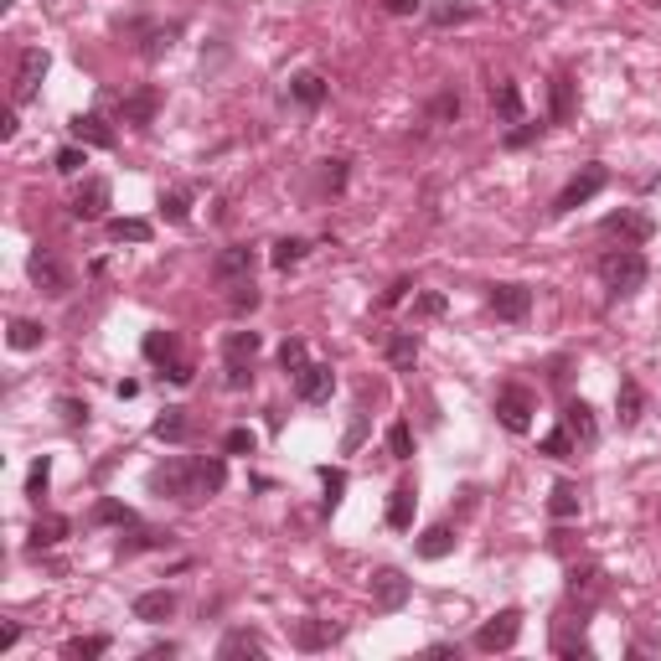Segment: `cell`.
<instances>
[{"label":"cell","mask_w":661,"mask_h":661,"mask_svg":"<svg viewBox=\"0 0 661 661\" xmlns=\"http://www.w3.org/2000/svg\"><path fill=\"white\" fill-rule=\"evenodd\" d=\"M414 315H445V295H419L414 300Z\"/></svg>","instance_id":"54"},{"label":"cell","mask_w":661,"mask_h":661,"mask_svg":"<svg viewBox=\"0 0 661 661\" xmlns=\"http://www.w3.org/2000/svg\"><path fill=\"white\" fill-rule=\"evenodd\" d=\"M279 367L290 372V377H300V372L310 367V352H305V341H285V346H279Z\"/></svg>","instance_id":"38"},{"label":"cell","mask_w":661,"mask_h":661,"mask_svg":"<svg viewBox=\"0 0 661 661\" xmlns=\"http://www.w3.org/2000/svg\"><path fill=\"white\" fill-rule=\"evenodd\" d=\"M408 589H414V584H408L398 568H377V574H372V605H377V610H404Z\"/></svg>","instance_id":"10"},{"label":"cell","mask_w":661,"mask_h":661,"mask_svg":"<svg viewBox=\"0 0 661 661\" xmlns=\"http://www.w3.org/2000/svg\"><path fill=\"white\" fill-rule=\"evenodd\" d=\"M470 16H476L470 0H435V5H429V21H435V26H455V21H470Z\"/></svg>","instance_id":"30"},{"label":"cell","mask_w":661,"mask_h":661,"mask_svg":"<svg viewBox=\"0 0 661 661\" xmlns=\"http://www.w3.org/2000/svg\"><path fill=\"white\" fill-rule=\"evenodd\" d=\"M57 408H63V424H67V429H78V424H88V404H78V398H63Z\"/></svg>","instance_id":"51"},{"label":"cell","mask_w":661,"mask_h":661,"mask_svg":"<svg viewBox=\"0 0 661 661\" xmlns=\"http://www.w3.org/2000/svg\"><path fill=\"white\" fill-rule=\"evenodd\" d=\"M408 290H414V279H393V285H387V295H383V305H398Z\"/></svg>","instance_id":"57"},{"label":"cell","mask_w":661,"mask_h":661,"mask_svg":"<svg viewBox=\"0 0 661 661\" xmlns=\"http://www.w3.org/2000/svg\"><path fill=\"white\" fill-rule=\"evenodd\" d=\"M5 341H11L16 352H36V346H42V325H36V321H11Z\"/></svg>","instance_id":"35"},{"label":"cell","mask_w":661,"mask_h":661,"mask_svg":"<svg viewBox=\"0 0 661 661\" xmlns=\"http://www.w3.org/2000/svg\"><path fill=\"white\" fill-rule=\"evenodd\" d=\"M42 78H47V52L42 47H26L16 63V88H11V104H32L36 88H42Z\"/></svg>","instance_id":"7"},{"label":"cell","mask_w":661,"mask_h":661,"mask_svg":"<svg viewBox=\"0 0 661 661\" xmlns=\"http://www.w3.org/2000/svg\"><path fill=\"white\" fill-rule=\"evenodd\" d=\"M150 491L155 496H176V501H202L196 460H165V466H155L150 470Z\"/></svg>","instance_id":"2"},{"label":"cell","mask_w":661,"mask_h":661,"mask_svg":"<svg viewBox=\"0 0 661 661\" xmlns=\"http://www.w3.org/2000/svg\"><path fill=\"white\" fill-rule=\"evenodd\" d=\"M429 114H435V119H455V114H460V98H455V94H439Z\"/></svg>","instance_id":"55"},{"label":"cell","mask_w":661,"mask_h":661,"mask_svg":"<svg viewBox=\"0 0 661 661\" xmlns=\"http://www.w3.org/2000/svg\"><path fill=\"white\" fill-rule=\"evenodd\" d=\"M150 435L165 439V445H181V439L192 435V419H186V408H161L155 424H150Z\"/></svg>","instance_id":"19"},{"label":"cell","mask_w":661,"mask_h":661,"mask_svg":"<svg viewBox=\"0 0 661 661\" xmlns=\"http://www.w3.org/2000/svg\"><path fill=\"white\" fill-rule=\"evenodd\" d=\"M254 429H227L223 435V455H254Z\"/></svg>","instance_id":"44"},{"label":"cell","mask_w":661,"mask_h":661,"mask_svg":"<svg viewBox=\"0 0 661 661\" xmlns=\"http://www.w3.org/2000/svg\"><path fill=\"white\" fill-rule=\"evenodd\" d=\"M16 641H21V626H5V630H0V651H11Z\"/></svg>","instance_id":"61"},{"label":"cell","mask_w":661,"mask_h":661,"mask_svg":"<svg viewBox=\"0 0 661 661\" xmlns=\"http://www.w3.org/2000/svg\"><path fill=\"white\" fill-rule=\"evenodd\" d=\"M254 383V367H227V387H248Z\"/></svg>","instance_id":"59"},{"label":"cell","mask_w":661,"mask_h":661,"mask_svg":"<svg viewBox=\"0 0 661 661\" xmlns=\"http://www.w3.org/2000/svg\"><path fill=\"white\" fill-rule=\"evenodd\" d=\"M362 439H367V414H356V419H352V424H346V435H341V450H346V455H352V450H356V445H362Z\"/></svg>","instance_id":"49"},{"label":"cell","mask_w":661,"mask_h":661,"mask_svg":"<svg viewBox=\"0 0 661 661\" xmlns=\"http://www.w3.org/2000/svg\"><path fill=\"white\" fill-rule=\"evenodd\" d=\"M553 646H558V656H589V646H584V641H574V636H568L564 626L553 630Z\"/></svg>","instance_id":"50"},{"label":"cell","mask_w":661,"mask_h":661,"mask_svg":"<svg viewBox=\"0 0 661 661\" xmlns=\"http://www.w3.org/2000/svg\"><path fill=\"white\" fill-rule=\"evenodd\" d=\"M516 636H522V610H501L496 620H486V626L476 630V646H481V651H512Z\"/></svg>","instance_id":"8"},{"label":"cell","mask_w":661,"mask_h":661,"mask_svg":"<svg viewBox=\"0 0 661 661\" xmlns=\"http://www.w3.org/2000/svg\"><path fill=\"white\" fill-rule=\"evenodd\" d=\"M651 5H661V0H651Z\"/></svg>","instance_id":"62"},{"label":"cell","mask_w":661,"mask_h":661,"mask_svg":"<svg viewBox=\"0 0 661 661\" xmlns=\"http://www.w3.org/2000/svg\"><path fill=\"white\" fill-rule=\"evenodd\" d=\"M599 227H605V233H626V238H636V243L651 238V217H641V212H610Z\"/></svg>","instance_id":"25"},{"label":"cell","mask_w":661,"mask_h":661,"mask_svg":"<svg viewBox=\"0 0 661 661\" xmlns=\"http://www.w3.org/2000/svg\"><path fill=\"white\" fill-rule=\"evenodd\" d=\"M548 512L558 516V522H568V516H579V486H574V481H558V486H553Z\"/></svg>","instance_id":"29"},{"label":"cell","mask_w":661,"mask_h":661,"mask_svg":"<svg viewBox=\"0 0 661 661\" xmlns=\"http://www.w3.org/2000/svg\"><path fill=\"white\" fill-rule=\"evenodd\" d=\"M341 641V626H331V620H300L295 626V646L300 651H325V646Z\"/></svg>","instance_id":"15"},{"label":"cell","mask_w":661,"mask_h":661,"mask_svg":"<svg viewBox=\"0 0 661 661\" xmlns=\"http://www.w3.org/2000/svg\"><path fill=\"white\" fill-rule=\"evenodd\" d=\"M47 486H52V460L42 455V460L32 466V476H26V496H32V501H42V496H47Z\"/></svg>","instance_id":"41"},{"label":"cell","mask_w":661,"mask_h":661,"mask_svg":"<svg viewBox=\"0 0 661 661\" xmlns=\"http://www.w3.org/2000/svg\"><path fill=\"white\" fill-rule=\"evenodd\" d=\"M73 140L78 145H94V150H114V129L104 114H78L73 119Z\"/></svg>","instance_id":"14"},{"label":"cell","mask_w":661,"mask_h":661,"mask_svg":"<svg viewBox=\"0 0 661 661\" xmlns=\"http://www.w3.org/2000/svg\"><path fill=\"white\" fill-rule=\"evenodd\" d=\"M258 331H227V341H223V362L227 367H254V356H258Z\"/></svg>","instance_id":"16"},{"label":"cell","mask_w":661,"mask_h":661,"mask_svg":"<svg viewBox=\"0 0 661 661\" xmlns=\"http://www.w3.org/2000/svg\"><path fill=\"white\" fill-rule=\"evenodd\" d=\"M227 310H233V315H248V310H258V290H254V279H243L238 290H233Z\"/></svg>","instance_id":"43"},{"label":"cell","mask_w":661,"mask_h":661,"mask_svg":"<svg viewBox=\"0 0 661 661\" xmlns=\"http://www.w3.org/2000/svg\"><path fill=\"white\" fill-rule=\"evenodd\" d=\"M346 186V161H325V192H341Z\"/></svg>","instance_id":"53"},{"label":"cell","mask_w":661,"mask_h":661,"mask_svg":"<svg viewBox=\"0 0 661 661\" xmlns=\"http://www.w3.org/2000/svg\"><path fill=\"white\" fill-rule=\"evenodd\" d=\"M564 429H568L574 439H579V445H595V439H599L595 414H589V404H579V398H574V404L564 408Z\"/></svg>","instance_id":"23"},{"label":"cell","mask_w":661,"mask_h":661,"mask_svg":"<svg viewBox=\"0 0 661 661\" xmlns=\"http://www.w3.org/2000/svg\"><path fill=\"white\" fill-rule=\"evenodd\" d=\"M321 481H325V506H336L341 491H346V470H331V466H325V470H321Z\"/></svg>","instance_id":"47"},{"label":"cell","mask_w":661,"mask_h":661,"mask_svg":"<svg viewBox=\"0 0 661 661\" xmlns=\"http://www.w3.org/2000/svg\"><path fill=\"white\" fill-rule=\"evenodd\" d=\"M599 279L610 285V295H636L646 285V258L636 248H620V254L599 258Z\"/></svg>","instance_id":"1"},{"label":"cell","mask_w":661,"mask_h":661,"mask_svg":"<svg viewBox=\"0 0 661 661\" xmlns=\"http://www.w3.org/2000/svg\"><path fill=\"white\" fill-rule=\"evenodd\" d=\"M161 543H171V533H135L119 543V553H140V548H161Z\"/></svg>","instance_id":"46"},{"label":"cell","mask_w":661,"mask_h":661,"mask_svg":"<svg viewBox=\"0 0 661 661\" xmlns=\"http://www.w3.org/2000/svg\"><path fill=\"white\" fill-rule=\"evenodd\" d=\"M217 656L233 661V656H264V641H258L254 630H227L223 646H217Z\"/></svg>","instance_id":"26"},{"label":"cell","mask_w":661,"mask_h":661,"mask_svg":"<svg viewBox=\"0 0 661 661\" xmlns=\"http://www.w3.org/2000/svg\"><path fill=\"white\" fill-rule=\"evenodd\" d=\"M67 537V516H42L32 527V548H57Z\"/></svg>","instance_id":"33"},{"label":"cell","mask_w":661,"mask_h":661,"mask_svg":"<svg viewBox=\"0 0 661 661\" xmlns=\"http://www.w3.org/2000/svg\"><path fill=\"white\" fill-rule=\"evenodd\" d=\"M254 264H258L254 248L248 243H233V248H223V254L212 258V279L217 285H243V279H254Z\"/></svg>","instance_id":"6"},{"label":"cell","mask_w":661,"mask_h":661,"mask_svg":"<svg viewBox=\"0 0 661 661\" xmlns=\"http://www.w3.org/2000/svg\"><path fill=\"white\" fill-rule=\"evenodd\" d=\"M161 212L171 217V223H186L192 217V207H186V192H171V196H161Z\"/></svg>","instance_id":"48"},{"label":"cell","mask_w":661,"mask_h":661,"mask_svg":"<svg viewBox=\"0 0 661 661\" xmlns=\"http://www.w3.org/2000/svg\"><path fill=\"white\" fill-rule=\"evenodd\" d=\"M450 553H455V527H450V522H435V527L419 537V558L439 564V558H450Z\"/></svg>","instance_id":"21"},{"label":"cell","mask_w":661,"mask_h":661,"mask_svg":"<svg viewBox=\"0 0 661 661\" xmlns=\"http://www.w3.org/2000/svg\"><path fill=\"white\" fill-rule=\"evenodd\" d=\"M641 383H636V377H626V383H620V393H615V408H620V424H641Z\"/></svg>","instance_id":"27"},{"label":"cell","mask_w":661,"mask_h":661,"mask_svg":"<svg viewBox=\"0 0 661 661\" xmlns=\"http://www.w3.org/2000/svg\"><path fill=\"white\" fill-rule=\"evenodd\" d=\"M104 651H109V636H78V641L63 646L67 661H94V656H104Z\"/></svg>","instance_id":"34"},{"label":"cell","mask_w":661,"mask_h":661,"mask_svg":"<svg viewBox=\"0 0 661 661\" xmlns=\"http://www.w3.org/2000/svg\"><path fill=\"white\" fill-rule=\"evenodd\" d=\"M387 455H393V460H414V429H408V424H393V429H387Z\"/></svg>","instance_id":"40"},{"label":"cell","mask_w":661,"mask_h":661,"mask_svg":"<svg viewBox=\"0 0 661 661\" xmlns=\"http://www.w3.org/2000/svg\"><path fill=\"white\" fill-rule=\"evenodd\" d=\"M414 506H419V491L414 486H393V496H387V527L408 533L414 527Z\"/></svg>","instance_id":"18"},{"label":"cell","mask_w":661,"mask_h":661,"mask_svg":"<svg viewBox=\"0 0 661 661\" xmlns=\"http://www.w3.org/2000/svg\"><path fill=\"white\" fill-rule=\"evenodd\" d=\"M26 275H32V285L42 295H52V300H63L67 290H73V275H67V264L52 248H36L32 258H26Z\"/></svg>","instance_id":"4"},{"label":"cell","mask_w":661,"mask_h":661,"mask_svg":"<svg viewBox=\"0 0 661 661\" xmlns=\"http://www.w3.org/2000/svg\"><path fill=\"white\" fill-rule=\"evenodd\" d=\"M165 377H171V383H192V362H171Z\"/></svg>","instance_id":"60"},{"label":"cell","mask_w":661,"mask_h":661,"mask_svg":"<svg viewBox=\"0 0 661 661\" xmlns=\"http://www.w3.org/2000/svg\"><path fill=\"white\" fill-rule=\"evenodd\" d=\"M331 387H336V372L321 367V362H310V367L295 377V393H300L305 404H325V398H331Z\"/></svg>","instance_id":"12"},{"label":"cell","mask_w":661,"mask_h":661,"mask_svg":"<svg viewBox=\"0 0 661 661\" xmlns=\"http://www.w3.org/2000/svg\"><path fill=\"white\" fill-rule=\"evenodd\" d=\"M57 171H63V176H78L83 165H88V155H83V145H67V150H57Z\"/></svg>","instance_id":"45"},{"label":"cell","mask_w":661,"mask_h":661,"mask_svg":"<svg viewBox=\"0 0 661 661\" xmlns=\"http://www.w3.org/2000/svg\"><path fill=\"white\" fill-rule=\"evenodd\" d=\"M290 98L300 104V109H321V104H325V78H321V73H295V78H290Z\"/></svg>","instance_id":"20"},{"label":"cell","mask_w":661,"mask_h":661,"mask_svg":"<svg viewBox=\"0 0 661 661\" xmlns=\"http://www.w3.org/2000/svg\"><path fill=\"white\" fill-rule=\"evenodd\" d=\"M94 522H98V527H109V522H114V527H135V512H129V506H119V501H98V506H94Z\"/></svg>","instance_id":"37"},{"label":"cell","mask_w":661,"mask_h":661,"mask_svg":"<svg viewBox=\"0 0 661 661\" xmlns=\"http://www.w3.org/2000/svg\"><path fill=\"white\" fill-rule=\"evenodd\" d=\"M537 129H543V125H516V129H506V150L533 145V140H537Z\"/></svg>","instance_id":"52"},{"label":"cell","mask_w":661,"mask_h":661,"mask_svg":"<svg viewBox=\"0 0 661 661\" xmlns=\"http://www.w3.org/2000/svg\"><path fill=\"white\" fill-rule=\"evenodd\" d=\"M196 486H202V496H217L227 486V460H217V455L212 460H196Z\"/></svg>","instance_id":"28"},{"label":"cell","mask_w":661,"mask_h":661,"mask_svg":"<svg viewBox=\"0 0 661 661\" xmlns=\"http://www.w3.org/2000/svg\"><path fill=\"white\" fill-rule=\"evenodd\" d=\"M176 346H181V341L171 336V331H150V336H145V356H150V362H161V367L181 362V356H176Z\"/></svg>","instance_id":"31"},{"label":"cell","mask_w":661,"mask_h":661,"mask_svg":"<svg viewBox=\"0 0 661 661\" xmlns=\"http://www.w3.org/2000/svg\"><path fill=\"white\" fill-rule=\"evenodd\" d=\"M155 109H161V94H155V88H140V94L119 98V119H125V125H150Z\"/></svg>","instance_id":"17"},{"label":"cell","mask_w":661,"mask_h":661,"mask_svg":"<svg viewBox=\"0 0 661 661\" xmlns=\"http://www.w3.org/2000/svg\"><path fill=\"white\" fill-rule=\"evenodd\" d=\"M568 114H574V78H568V73H558V78H553V119L564 125Z\"/></svg>","instance_id":"36"},{"label":"cell","mask_w":661,"mask_h":661,"mask_svg":"<svg viewBox=\"0 0 661 661\" xmlns=\"http://www.w3.org/2000/svg\"><path fill=\"white\" fill-rule=\"evenodd\" d=\"M491 310H496V321L522 325L527 310H533V290H527V285H496V290H491Z\"/></svg>","instance_id":"9"},{"label":"cell","mask_w":661,"mask_h":661,"mask_svg":"<svg viewBox=\"0 0 661 661\" xmlns=\"http://www.w3.org/2000/svg\"><path fill=\"white\" fill-rule=\"evenodd\" d=\"M605 186H610V171H605V165H584L579 176H574L564 192L553 196V217H564V212L584 207V202H589V196H599Z\"/></svg>","instance_id":"5"},{"label":"cell","mask_w":661,"mask_h":661,"mask_svg":"<svg viewBox=\"0 0 661 661\" xmlns=\"http://www.w3.org/2000/svg\"><path fill=\"white\" fill-rule=\"evenodd\" d=\"M109 238L114 243H150V223H145V217H114Z\"/></svg>","instance_id":"32"},{"label":"cell","mask_w":661,"mask_h":661,"mask_svg":"<svg viewBox=\"0 0 661 661\" xmlns=\"http://www.w3.org/2000/svg\"><path fill=\"white\" fill-rule=\"evenodd\" d=\"M574 445H579V439L568 435L564 424H558V429H553L548 439H543V455H553V460H568V455H574Z\"/></svg>","instance_id":"42"},{"label":"cell","mask_w":661,"mask_h":661,"mask_svg":"<svg viewBox=\"0 0 661 661\" xmlns=\"http://www.w3.org/2000/svg\"><path fill=\"white\" fill-rule=\"evenodd\" d=\"M491 109L506 119V125H522V94H516V83H491Z\"/></svg>","instance_id":"24"},{"label":"cell","mask_w":661,"mask_h":661,"mask_svg":"<svg viewBox=\"0 0 661 661\" xmlns=\"http://www.w3.org/2000/svg\"><path fill=\"white\" fill-rule=\"evenodd\" d=\"M383 356H387V367L393 372H414V362H419V341L408 336V331H398V336H387Z\"/></svg>","instance_id":"22"},{"label":"cell","mask_w":661,"mask_h":661,"mask_svg":"<svg viewBox=\"0 0 661 661\" xmlns=\"http://www.w3.org/2000/svg\"><path fill=\"white\" fill-rule=\"evenodd\" d=\"M104 212H109V181H104V176H88L78 186V196H73V217H83V223H88V217H104Z\"/></svg>","instance_id":"11"},{"label":"cell","mask_w":661,"mask_h":661,"mask_svg":"<svg viewBox=\"0 0 661 661\" xmlns=\"http://www.w3.org/2000/svg\"><path fill=\"white\" fill-rule=\"evenodd\" d=\"M305 248H310L305 238H279L269 258H275V269H290V264H300V258H305Z\"/></svg>","instance_id":"39"},{"label":"cell","mask_w":661,"mask_h":661,"mask_svg":"<svg viewBox=\"0 0 661 661\" xmlns=\"http://www.w3.org/2000/svg\"><path fill=\"white\" fill-rule=\"evenodd\" d=\"M533 414H537L533 387L506 383V387L496 393V419H501V429H512V435H527V429H533Z\"/></svg>","instance_id":"3"},{"label":"cell","mask_w":661,"mask_h":661,"mask_svg":"<svg viewBox=\"0 0 661 661\" xmlns=\"http://www.w3.org/2000/svg\"><path fill=\"white\" fill-rule=\"evenodd\" d=\"M171 615H176V595H171V589H145V595H135V620L161 626Z\"/></svg>","instance_id":"13"},{"label":"cell","mask_w":661,"mask_h":661,"mask_svg":"<svg viewBox=\"0 0 661 661\" xmlns=\"http://www.w3.org/2000/svg\"><path fill=\"white\" fill-rule=\"evenodd\" d=\"M171 36H176V32H155V36L145 42V57H161V52L171 47Z\"/></svg>","instance_id":"58"},{"label":"cell","mask_w":661,"mask_h":661,"mask_svg":"<svg viewBox=\"0 0 661 661\" xmlns=\"http://www.w3.org/2000/svg\"><path fill=\"white\" fill-rule=\"evenodd\" d=\"M387 16H414V11H424V0H383Z\"/></svg>","instance_id":"56"}]
</instances>
